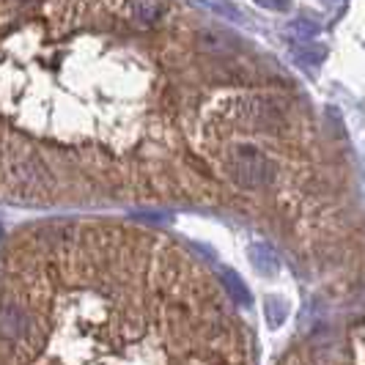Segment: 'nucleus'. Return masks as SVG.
I'll list each match as a JSON object with an SVG mask.
<instances>
[{"label": "nucleus", "instance_id": "1", "mask_svg": "<svg viewBox=\"0 0 365 365\" xmlns=\"http://www.w3.org/2000/svg\"><path fill=\"white\" fill-rule=\"evenodd\" d=\"M34 329L31 311L25 305H19L17 299H3L0 302V335L9 341H22L28 338Z\"/></svg>", "mask_w": 365, "mask_h": 365}]
</instances>
